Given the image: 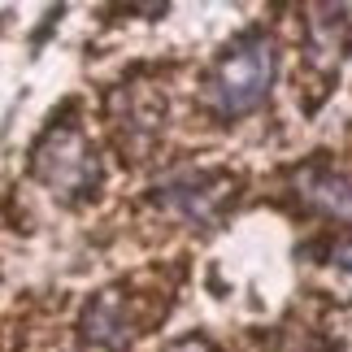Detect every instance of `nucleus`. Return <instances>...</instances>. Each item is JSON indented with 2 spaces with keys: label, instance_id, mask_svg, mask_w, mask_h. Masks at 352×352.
<instances>
[{
  "label": "nucleus",
  "instance_id": "obj_3",
  "mask_svg": "<svg viewBox=\"0 0 352 352\" xmlns=\"http://www.w3.org/2000/svg\"><path fill=\"white\" fill-rule=\"evenodd\" d=\"M235 196V179L222 170H196V174H183V179L166 183L157 192V205H166L183 218H196V222H209L226 200Z\"/></svg>",
  "mask_w": 352,
  "mask_h": 352
},
{
  "label": "nucleus",
  "instance_id": "obj_7",
  "mask_svg": "<svg viewBox=\"0 0 352 352\" xmlns=\"http://www.w3.org/2000/svg\"><path fill=\"white\" fill-rule=\"evenodd\" d=\"M335 265H340L344 274H352V243H344V248H335Z\"/></svg>",
  "mask_w": 352,
  "mask_h": 352
},
{
  "label": "nucleus",
  "instance_id": "obj_5",
  "mask_svg": "<svg viewBox=\"0 0 352 352\" xmlns=\"http://www.w3.org/2000/svg\"><path fill=\"white\" fill-rule=\"evenodd\" d=\"M296 192L309 209L327 213V218H352V179L335 166H305L296 174Z\"/></svg>",
  "mask_w": 352,
  "mask_h": 352
},
{
  "label": "nucleus",
  "instance_id": "obj_2",
  "mask_svg": "<svg viewBox=\"0 0 352 352\" xmlns=\"http://www.w3.org/2000/svg\"><path fill=\"white\" fill-rule=\"evenodd\" d=\"M35 179L61 200H78L100 183V161L96 148L87 144V135L74 122H57L44 140L35 144Z\"/></svg>",
  "mask_w": 352,
  "mask_h": 352
},
{
  "label": "nucleus",
  "instance_id": "obj_4",
  "mask_svg": "<svg viewBox=\"0 0 352 352\" xmlns=\"http://www.w3.org/2000/svg\"><path fill=\"white\" fill-rule=\"evenodd\" d=\"M140 331H144V322L122 287H104L83 314V335L100 348H126Z\"/></svg>",
  "mask_w": 352,
  "mask_h": 352
},
{
  "label": "nucleus",
  "instance_id": "obj_1",
  "mask_svg": "<svg viewBox=\"0 0 352 352\" xmlns=\"http://www.w3.org/2000/svg\"><path fill=\"white\" fill-rule=\"evenodd\" d=\"M270 78H274V44L265 35H248L218 61V70L205 87V100L222 118L248 113L265 100Z\"/></svg>",
  "mask_w": 352,
  "mask_h": 352
},
{
  "label": "nucleus",
  "instance_id": "obj_6",
  "mask_svg": "<svg viewBox=\"0 0 352 352\" xmlns=\"http://www.w3.org/2000/svg\"><path fill=\"white\" fill-rule=\"evenodd\" d=\"M166 352H218V348H213L209 340H196V335H192V340H179V344H170Z\"/></svg>",
  "mask_w": 352,
  "mask_h": 352
}]
</instances>
